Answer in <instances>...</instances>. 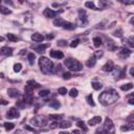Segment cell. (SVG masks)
<instances>
[{
  "label": "cell",
  "mask_w": 134,
  "mask_h": 134,
  "mask_svg": "<svg viewBox=\"0 0 134 134\" xmlns=\"http://www.w3.org/2000/svg\"><path fill=\"white\" fill-rule=\"evenodd\" d=\"M70 78H71L70 72H64V73H63V79H64V80H69Z\"/></svg>",
  "instance_id": "bcb514c9"
},
{
  "label": "cell",
  "mask_w": 134,
  "mask_h": 134,
  "mask_svg": "<svg viewBox=\"0 0 134 134\" xmlns=\"http://www.w3.org/2000/svg\"><path fill=\"white\" fill-rule=\"evenodd\" d=\"M99 3H100V6H101V7H107V6H109V5L112 4V3L109 1V0H100Z\"/></svg>",
  "instance_id": "d6a6232c"
},
{
  "label": "cell",
  "mask_w": 134,
  "mask_h": 134,
  "mask_svg": "<svg viewBox=\"0 0 134 134\" xmlns=\"http://www.w3.org/2000/svg\"><path fill=\"white\" fill-rule=\"evenodd\" d=\"M4 41V38L3 37H1V36H0V42H3Z\"/></svg>",
  "instance_id": "680465c9"
},
{
  "label": "cell",
  "mask_w": 134,
  "mask_h": 134,
  "mask_svg": "<svg viewBox=\"0 0 134 134\" xmlns=\"http://www.w3.org/2000/svg\"><path fill=\"white\" fill-rule=\"evenodd\" d=\"M118 1L124 4H127V5H131L134 3V0H118Z\"/></svg>",
  "instance_id": "7bdbcfd3"
},
{
  "label": "cell",
  "mask_w": 134,
  "mask_h": 134,
  "mask_svg": "<svg viewBox=\"0 0 134 134\" xmlns=\"http://www.w3.org/2000/svg\"><path fill=\"white\" fill-rule=\"evenodd\" d=\"M18 1H19L20 3H24V2L26 1V0H18Z\"/></svg>",
  "instance_id": "91938a15"
},
{
  "label": "cell",
  "mask_w": 134,
  "mask_h": 134,
  "mask_svg": "<svg viewBox=\"0 0 134 134\" xmlns=\"http://www.w3.org/2000/svg\"><path fill=\"white\" fill-rule=\"evenodd\" d=\"M79 24L80 26H84L85 24H87V14L82 8L79 10Z\"/></svg>",
  "instance_id": "8992f818"
},
{
  "label": "cell",
  "mask_w": 134,
  "mask_h": 134,
  "mask_svg": "<svg viewBox=\"0 0 134 134\" xmlns=\"http://www.w3.org/2000/svg\"><path fill=\"white\" fill-rule=\"evenodd\" d=\"M25 130H28V131H32V132H37V130H36L35 128H32L31 126H24Z\"/></svg>",
  "instance_id": "681fc988"
},
{
  "label": "cell",
  "mask_w": 134,
  "mask_h": 134,
  "mask_svg": "<svg viewBox=\"0 0 134 134\" xmlns=\"http://www.w3.org/2000/svg\"><path fill=\"white\" fill-rule=\"evenodd\" d=\"M3 126H4V128H5L6 131H11V130H13L15 128V125L13 123H4Z\"/></svg>",
  "instance_id": "836d02e7"
},
{
  "label": "cell",
  "mask_w": 134,
  "mask_h": 134,
  "mask_svg": "<svg viewBox=\"0 0 134 134\" xmlns=\"http://www.w3.org/2000/svg\"><path fill=\"white\" fill-rule=\"evenodd\" d=\"M133 88V84L132 83H128V84H125L123 86H121V89L123 91H128V90H131Z\"/></svg>",
  "instance_id": "4dcf8cb0"
},
{
  "label": "cell",
  "mask_w": 134,
  "mask_h": 134,
  "mask_svg": "<svg viewBox=\"0 0 134 134\" xmlns=\"http://www.w3.org/2000/svg\"><path fill=\"white\" fill-rule=\"evenodd\" d=\"M87 103L90 105V106H95V103L93 102V97H92V94H89L88 96H87Z\"/></svg>",
  "instance_id": "74e56055"
},
{
  "label": "cell",
  "mask_w": 134,
  "mask_h": 134,
  "mask_svg": "<svg viewBox=\"0 0 134 134\" xmlns=\"http://www.w3.org/2000/svg\"><path fill=\"white\" fill-rule=\"evenodd\" d=\"M65 66L70 70V71H75V72H78V71H81L83 69V65L81 62H79L78 60L76 59H72V58H69V59H66L65 62H64Z\"/></svg>",
  "instance_id": "3957f363"
},
{
  "label": "cell",
  "mask_w": 134,
  "mask_h": 134,
  "mask_svg": "<svg viewBox=\"0 0 134 134\" xmlns=\"http://www.w3.org/2000/svg\"><path fill=\"white\" fill-rule=\"evenodd\" d=\"M59 127L62 128V129H67V128H70L71 127V123L69 121H62L59 125Z\"/></svg>",
  "instance_id": "603a6c76"
},
{
  "label": "cell",
  "mask_w": 134,
  "mask_h": 134,
  "mask_svg": "<svg viewBox=\"0 0 134 134\" xmlns=\"http://www.w3.org/2000/svg\"><path fill=\"white\" fill-rule=\"evenodd\" d=\"M129 104H131V105H133V104H134V99H133L132 96L130 97V100H129Z\"/></svg>",
  "instance_id": "9f6ffc18"
},
{
  "label": "cell",
  "mask_w": 134,
  "mask_h": 134,
  "mask_svg": "<svg viewBox=\"0 0 134 134\" xmlns=\"http://www.w3.org/2000/svg\"><path fill=\"white\" fill-rule=\"evenodd\" d=\"M72 132H73V133H79V130H73Z\"/></svg>",
  "instance_id": "94428289"
},
{
  "label": "cell",
  "mask_w": 134,
  "mask_h": 134,
  "mask_svg": "<svg viewBox=\"0 0 134 134\" xmlns=\"http://www.w3.org/2000/svg\"><path fill=\"white\" fill-rule=\"evenodd\" d=\"M107 47L109 48V50H111V51H114V50H116L117 49V47L115 46V44H114V42L112 41V40H107Z\"/></svg>",
  "instance_id": "7402d4cb"
},
{
  "label": "cell",
  "mask_w": 134,
  "mask_h": 134,
  "mask_svg": "<svg viewBox=\"0 0 134 134\" xmlns=\"http://www.w3.org/2000/svg\"><path fill=\"white\" fill-rule=\"evenodd\" d=\"M102 56H103V51H97V52L95 53V56H94V57L96 58V57H102Z\"/></svg>",
  "instance_id": "db71d44e"
},
{
  "label": "cell",
  "mask_w": 134,
  "mask_h": 134,
  "mask_svg": "<svg viewBox=\"0 0 134 134\" xmlns=\"http://www.w3.org/2000/svg\"><path fill=\"white\" fill-rule=\"evenodd\" d=\"M27 59H28V62H29V64L31 65H34L35 63V59H36V56L34 55V53H28V56H27Z\"/></svg>",
  "instance_id": "e575fe53"
},
{
  "label": "cell",
  "mask_w": 134,
  "mask_h": 134,
  "mask_svg": "<svg viewBox=\"0 0 134 134\" xmlns=\"http://www.w3.org/2000/svg\"><path fill=\"white\" fill-rule=\"evenodd\" d=\"M21 69H22V65L20 63H17V64L14 65V71L15 72H20Z\"/></svg>",
  "instance_id": "ab89813d"
},
{
  "label": "cell",
  "mask_w": 134,
  "mask_h": 134,
  "mask_svg": "<svg viewBox=\"0 0 134 134\" xmlns=\"http://www.w3.org/2000/svg\"><path fill=\"white\" fill-rule=\"evenodd\" d=\"M0 131H1V129H0Z\"/></svg>",
  "instance_id": "be15d7a7"
},
{
  "label": "cell",
  "mask_w": 134,
  "mask_h": 134,
  "mask_svg": "<svg viewBox=\"0 0 134 134\" xmlns=\"http://www.w3.org/2000/svg\"><path fill=\"white\" fill-rule=\"evenodd\" d=\"M1 2H2V0H0V3H1Z\"/></svg>",
  "instance_id": "6125c7cd"
},
{
  "label": "cell",
  "mask_w": 134,
  "mask_h": 134,
  "mask_svg": "<svg viewBox=\"0 0 134 134\" xmlns=\"http://www.w3.org/2000/svg\"><path fill=\"white\" fill-rule=\"evenodd\" d=\"M6 116H7V118H11V120H13V118H18L20 116V112L18 111V109H16V108H11L10 110L7 111V113H6Z\"/></svg>",
  "instance_id": "ba28073f"
},
{
  "label": "cell",
  "mask_w": 134,
  "mask_h": 134,
  "mask_svg": "<svg viewBox=\"0 0 134 134\" xmlns=\"http://www.w3.org/2000/svg\"><path fill=\"white\" fill-rule=\"evenodd\" d=\"M78 94H79V92H78V90H77L76 88H72V89H71V90L69 91V95H70L71 97H77Z\"/></svg>",
  "instance_id": "f35d334b"
},
{
  "label": "cell",
  "mask_w": 134,
  "mask_h": 134,
  "mask_svg": "<svg viewBox=\"0 0 134 134\" xmlns=\"http://www.w3.org/2000/svg\"><path fill=\"white\" fill-rule=\"evenodd\" d=\"M85 6H86L87 8L93 10V11H99V10H100V8H97V7L94 5V3H93L92 1H87V2H85Z\"/></svg>",
  "instance_id": "cb8c5ba5"
},
{
  "label": "cell",
  "mask_w": 134,
  "mask_h": 134,
  "mask_svg": "<svg viewBox=\"0 0 134 134\" xmlns=\"http://www.w3.org/2000/svg\"><path fill=\"white\" fill-rule=\"evenodd\" d=\"M101 122H102V117L101 116H94V117H92V120L88 121V125H89V126H95V125L100 124Z\"/></svg>",
  "instance_id": "ac0fdd59"
},
{
  "label": "cell",
  "mask_w": 134,
  "mask_h": 134,
  "mask_svg": "<svg viewBox=\"0 0 134 134\" xmlns=\"http://www.w3.org/2000/svg\"><path fill=\"white\" fill-rule=\"evenodd\" d=\"M102 130H103V133H114V131H115L114 125H113V122L109 117H107L105 120V123H104V126H103Z\"/></svg>",
  "instance_id": "5b68a950"
},
{
  "label": "cell",
  "mask_w": 134,
  "mask_h": 134,
  "mask_svg": "<svg viewBox=\"0 0 134 134\" xmlns=\"http://www.w3.org/2000/svg\"><path fill=\"white\" fill-rule=\"evenodd\" d=\"M50 45L49 44H39V45H36V46H33V48L38 51V52H44V50H45L47 47H49Z\"/></svg>",
  "instance_id": "2e32d148"
},
{
  "label": "cell",
  "mask_w": 134,
  "mask_h": 134,
  "mask_svg": "<svg viewBox=\"0 0 134 134\" xmlns=\"http://www.w3.org/2000/svg\"><path fill=\"white\" fill-rule=\"evenodd\" d=\"M38 88H40V84L36 83L34 81H28L25 86V92H33L35 89H38Z\"/></svg>",
  "instance_id": "52a82bcc"
},
{
  "label": "cell",
  "mask_w": 134,
  "mask_h": 134,
  "mask_svg": "<svg viewBox=\"0 0 134 134\" xmlns=\"http://www.w3.org/2000/svg\"><path fill=\"white\" fill-rule=\"evenodd\" d=\"M113 36H114V37H117V38H122L123 37V31L121 28L117 29V31H115L113 33Z\"/></svg>",
  "instance_id": "60d3db41"
},
{
  "label": "cell",
  "mask_w": 134,
  "mask_h": 134,
  "mask_svg": "<svg viewBox=\"0 0 134 134\" xmlns=\"http://www.w3.org/2000/svg\"><path fill=\"white\" fill-rule=\"evenodd\" d=\"M66 21L64 19H62V18H57V19L53 20V25L55 26H60V27H63V25Z\"/></svg>",
  "instance_id": "44dd1931"
},
{
  "label": "cell",
  "mask_w": 134,
  "mask_h": 134,
  "mask_svg": "<svg viewBox=\"0 0 134 134\" xmlns=\"http://www.w3.org/2000/svg\"><path fill=\"white\" fill-rule=\"evenodd\" d=\"M130 76H131V77H134V69H133V68L130 69Z\"/></svg>",
  "instance_id": "6f0895ef"
},
{
  "label": "cell",
  "mask_w": 134,
  "mask_h": 134,
  "mask_svg": "<svg viewBox=\"0 0 134 134\" xmlns=\"http://www.w3.org/2000/svg\"><path fill=\"white\" fill-rule=\"evenodd\" d=\"M131 50L128 48V47H122L120 48L118 50V57L122 58V59H127L130 55H131Z\"/></svg>",
  "instance_id": "9c48e42d"
},
{
  "label": "cell",
  "mask_w": 134,
  "mask_h": 134,
  "mask_svg": "<svg viewBox=\"0 0 134 134\" xmlns=\"http://www.w3.org/2000/svg\"><path fill=\"white\" fill-rule=\"evenodd\" d=\"M58 92H59L60 94H62V95H64V94L67 93V89H66L65 87H61V88L58 89Z\"/></svg>",
  "instance_id": "ee69618b"
},
{
  "label": "cell",
  "mask_w": 134,
  "mask_h": 134,
  "mask_svg": "<svg viewBox=\"0 0 134 134\" xmlns=\"http://www.w3.org/2000/svg\"><path fill=\"white\" fill-rule=\"evenodd\" d=\"M0 55L1 56H5V57H8V56H12L13 55V48L12 47H8V46H4L0 49Z\"/></svg>",
  "instance_id": "8fae6325"
},
{
  "label": "cell",
  "mask_w": 134,
  "mask_h": 134,
  "mask_svg": "<svg viewBox=\"0 0 134 134\" xmlns=\"http://www.w3.org/2000/svg\"><path fill=\"white\" fill-rule=\"evenodd\" d=\"M32 40L34 42H37V43H41L44 41V36L39 34V33H35L32 35Z\"/></svg>",
  "instance_id": "5bb4252c"
},
{
  "label": "cell",
  "mask_w": 134,
  "mask_h": 134,
  "mask_svg": "<svg viewBox=\"0 0 134 134\" xmlns=\"http://www.w3.org/2000/svg\"><path fill=\"white\" fill-rule=\"evenodd\" d=\"M58 14H59V12L52 11L51 8H45L44 12H43V15L45 16L46 18H53V17H56Z\"/></svg>",
  "instance_id": "4fadbf2b"
},
{
  "label": "cell",
  "mask_w": 134,
  "mask_h": 134,
  "mask_svg": "<svg viewBox=\"0 0 134 134\" xmlns=\"http://www.w3.org/2000/svg\"><path fill=\"white\" fill-rule=\"evenodd\" d=\"M39 67L44 75H49L53 72V63L46 57H41L39 59Z\"/></svg>",
  "instance_id": "7a4b0ae2"
},
{
  "label": "cell",
  "mask_w": 134,
  "mask_h": 134,
  "mask_svg": "<svg viewBox=\"0 0 134 134\" xmlns=\"http://www.w3.org/2000/svg\"><path fill=\"white\" fill-rule=\"evenodd\" d=\"M134 127H127L126 125H125V126H122V128H121V130L122 131H128V130H132Z\"/></svg>",
  "instance_id": "7dc6e473"
},
{
  "label": "cell",
  "mask_w": 134,
  "mask_h": 134,
  "mask_svg": "<svg viewBox=\"0 0 134 134\" xmlns=\"http://www.w3.org/2000/svg\"><path fill=\"white\" fill-rule=\"evenodd\" d=\"M47 122H48L47 118L44 116H35L34 118L31 120V124L39 128H43V127L47 126Z\"/></svg>",
  "instance_id": "277c9868"
},
{
  "label": "cell",
  "mask_w": 134,
  "mask_h": 134,
  "mask_svg": "<svg viewBox=\"0 0 134 134\" xmlns=\"http://www.w3.org/2000/svg\"><path fill=\"white\" fill-rule=\"evenodd\" d=\"M17 107H19V108H24V107H25V102L23 101V103H22L21 101H19L17 103Z\"/></svg>",
  "instance_id": "c3c4849f"
},
{
  "label": "cell",
  "mask_w": 134,
  "mask_h": 134,
  "mask_svg": "<svg viewBox=\"0 0 134 134\" xmlns=\"http://www.w3.org/2000/svg\"><path fill=\"white\" fill-rule=\"evenodd\" d=\"M57 127H59V124H58L57 122H55V123L50 124V129H56Z\"/></svg>",
  "instance_id": "f907efd6"
},
{
  "label": "cell",
  "mask_w": 134,
  "mask_h": 134,
  "mask_svg": "<svg viewBox=\"0 0 134 134\" xmlns=\"http://www.w3.org/2000/svg\"><path fill=\"white\" fill-rule=\"evenodd\" d=\"M123 42H124V44H128V45L132 48V47H134V38L133 37H130L129 39H127V40H123Z\"/></svg>",
  "instance_id": "f546056e"
},
{
  "label": "cell",
  "mask_w": 134,
  "mask_h": 134,
  "mask_svg": "<svg viewBox=\"0 0 134 134\" xmlns=\"http://www.w3.org/2000/svg\"><path fill=\"white\" fill-rule=\"evenodd\" d=\"M53 38H55V36H53V35H47V36H46V39H47V40H51V39H53Z\"/></svg>",
  "instance_id": "11a10c76"
},
{
  "label": "cell",
  "mask_w": 134,
  "mask_h": 134,
  "mask_svg": "<svg viewBox=\"0 0 134 134\" xmlns=\"http://www.w3.org/2000/svg\"><path fill=\"white\" fill-rule=\"evenodd\" d=\"M48 105H49L50 108H52V109H59L60 107H61V104L59 103V101H56V100L50 101V102L48 103Z\"/></svg>",
  "instance_id": "ffe728a7"
},
{
  "label": "cell",
  "mask_w": 134,
  "mask_h": 134,
  "mask_svg": "<svg viewBox=\"0 0 134 134\" xmlns=\"http://www.w3.org/2000/svg\"><path fill=\"white\" fill-rule=\"evenodd\" d=\"M0 14H2V15H11L12 11L10 10V8L5 7V6H1V5H0Z\"/></svg>",
  "instance_id": "d4e9b609"
},
{
  "label": "cell",
  "mask_w": 134,
  "mask_h": 134,
  "mask_svg": "<svg viewBox=\"0 0 134 134\" xmlns=\"http://www.w3.org/2000/svg\"><path fill=\"white\" fill-rule=\"evenodd\" d=\"M93 44H94L95 47H100L102 44H103L102 38L101 37H95V38H93Z\"/></svg>",
  "instance_id": "484cf974"
},
{
  "label": "cell",
  "mask_w": 134,
  "mask_h": 134,
  "mask_svg": "<svg viewBox=\"0 0 134 134\" xmlns=\"http://www.w3.org/2000/svg\"><path fill=\"white\" fill-rule=\"evenodd\" d=\"M91 85H92V88L95 89V90H100V89L103 87V85L101 83H99V82H92Z\"/></svg>",
  "instance_id": "d590c367"
},
{
  "label": "cell",
  "mask_w": 134,
  "mask_h": 134,
  "mask_svg": "<svg viewBox=\"0 0 134 134\" xmlns=\"http://www.w3.org/2000/svg\"><path fill=\"white\" fill-rule=\"evenodd\" d=\"M120 99V95L114 89H107L104 92H102L99 96V101L103 106L112 105Z\"/></svg>",
  "instance_id": "6da1fadb"
},
{
  "label": "cell",
  "mask_w": 134,
  "mask_h": 134,
  "mask_svg": "<svg viewBox=\"0 0 134 134\" xmlns=\"http://www.w3.org/2000/svg\"><path fill=\"white\" fill-rule=\"evenodd\" d=\"M113 68H114V63L112 61H108L107 63L103 66V70L104 71H106V72H110V71H112L113 70Z\"/></svg>",
  "instance_id": "9a60e30c"
},
{
  "label": "cell",
  "mask_w": 134,
  "mask_h": 134,
  "mask_svg": "<svg viewBox=\"0 0 134 134\" xmlns=\"http://www.w3.org/2000/svg\"><path fill=\"white\" fill-rule=\"evenodd\" d=\"M64 115L63 114H49V118L52 120V121H59V120H62Z\"/></svg>",
  "instance_id": "f1b7e54d"
},
{
  "label": "cell",
  "mask_w": 134,
  "mask_h": 134,
  "mask_svg": "<svg viewBox=\"0 0 134 134\" xmlns=\"http://www.w3.org/2000/svg\"><path fill=\"white\" fill-rule=\"evenodd\" d=\"M66 45H67V41H65V40H60V41L58 42V46L64 47V46H66Z\"/></svg>",
  "instance_id": "f6af8a7d"
},
{
  "label": "cell",
  "mask_w": 134,
  "mask_h": 134,
  "mask_svg": "<svg viewBox=\"0 0 134 134\" xmlns=\"http://www.w3.org/2000/svg\"><path fill=\"white\" fill-rule=\"evenodd\" d=\"M63 28L68 29V31H72V29L76 28V25L72 24V23H70V22H65L64 25H63Z\"/></svg>",
  "instance_id": "83f0119b"
},
{
  "label": "cell",
  "mask_w": 134,
  "mask_h": 134,
  "mask_svg": "<svg viewBox=\"0 0 134 134\" xmlns=\"http://www.w3.org/2000/svg\"><path fill=\"white\" fill-rule=\"evenodd\" d=\"M77 126H78L79 128H81L82 130H84L85 132H87V131H88V128L86 127V125H85V123H84L83 121H79V122L77 123Z\"/></svg>",
  "instance_id": "1f68e13d"
},
{
  "label": "cell",
  "mask_w": 134,
  "mask_h": 134,
  "mask_svg": "<svg viewBox=\"0 0 134 134\" xmlns=\"http://www.w3.org/2000/svg\"><path fill=\"white\" fill-rule=\"evenodd\" d=\"M49 55L51 58L53 59H58V60H61V59H63L64 58V53L60 51V50H50L49 51Z\"/></svg>",
  "instance_id": "30bf717a"
},
{
  "label": "cell",
  "mask_w": 134,
  "mask_h": 134,
  "mask_svg": "<svg viewBox=\"0 0 134 134\" xmlns=\"http://www.w3.org/2000/svg\"><path fill=\"white\" fill-rule=\"evenodd\" d=\"M7 104H8V101H5V100H3V99H0V105L5 106V105H7Z\"/></svg>",
  "instance_id": "816d5d0a"
},
{
  "label": "cell",
  "mask_w": 134,
  "mask_h": 134,
  "mask_svg": "<svg viewBox=\"0 0 134 134\" xmlns=\"http://www.w3.org/2000/svg\"><path fill=\"white\" fill-rule=\"evenodd\" d=\"M79 43H80V40H79V39L72 40V41H71V43H70V46L72 47V48H75V47H77V46L79 45Z\"/></svg>",
  "instance_id": "b9f144b4"
},
{
  "label": "cell",
  "mask_w": 134,
  "mask_h": 134,
  "mask_svg": "<svg viewBox=\"0 0 134 134\" xmlns=\"http://www.w3.org/2000/svg\"><path fill=\"white\" fill-rule=\"evenodd\" d=\"M4 1H5V3H6V4H10L11 6H13V5H14V3H13L12 0H4Z\"/></svg>",
  "instance_id": "f5cc1de1"
},
{
  "label": "cell",
  "mask_w": 134,
  "mask_h": 134,
  "mask_svg": "<svg viewBox=\"0 0 134 134\" xmlns=\"http://www.w3.org/2000/svg\"><path fill=\"white\" fill-rule=\"evenodd\" d=\"M49 94H50V91L47 90V89H44V90H41V91L39 92V95L42 96V97H46V96H48Z\"/></svg>",
  "instance_id": "8d00e7d4"
},
{
  "label": "cell",
  "mask_w": 134,
  "mask_h": 134,
  "mask_svg": "<svg viewBox=\"0 0 134 134\" xmlns=\"http://www.w3.org/2000/svg\"><path fill=\"white\" fill-rule=\"evenodd\" d=\"M7 94H8V96L13 97V99H16V97H19L20 96L19 90L16 89V88H8L7 89Z\"/></svg>",
  "instance_id": "7c38bea8"
},
{
  "label": "cell",
  "mask_w": 134,
  "mask_h": 134,
  "mask_svg": "<svg viewBox=\"0 0 134 134\" xmlns=\"http://www.w3.org/2000/svg\"><path fill=\"white\" fill-rule=\"evenodd\" d=\"M6 38L8 39V41H11V42H18L19 41V38H18L17 36H15L14 34H7Z\"/></svg>",
  "instance_id": "4316f807"
},
{
  "label": "cell",
  "mask_w": 134,
  "mask_h": 134,
  "mask_svg": "<svg viewBox=\"0 0 134 134\" xmlns=\"http://www.w3.org/2000/svg\"><path fill=\"white\" fill-rule=\"evenodd\" d=\"M24 102L27 104H33L34 103V95L32 92H25L24 94Z\"/></svg>",
  "instance_id": "e0dca14e"
},
{
  "label": "cell",
  "mask_w": 134,
  "mask_h": 134,
  "mask_svg": "<svg viewBox=\"0 0 134 134\" xmlns=\"http://www.w3.org/2000/svg\"><path fill=\"white\" fill-rule=\"evenodd\" d=\"M96 64V58L95 57H91L90 59H88L87 62H86V66L87 67H93L94 65Z\"/></svg>",
  "instance_id": "d6986e66"
}]
</instances>
